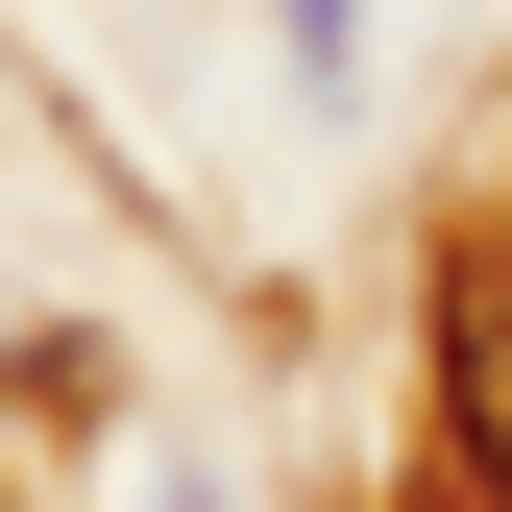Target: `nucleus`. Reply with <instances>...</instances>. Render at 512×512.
Segmentation results:
<instances>
[{
	"label": "nucleus",
	"mask_w": 512,
	"mask_h": 512,
	"mask_svg": "<svg viewBox=\"0 0 512 512\" xmlns=\"http://www.w3.org/2000/svg\"><path fill=\"white\" fill-rule=\"evenodd\" d=\"M439 439H464V512H512V244L439 269Z\"/></svg>",
	"instance_id": "obj_1"
}]
</instances>
